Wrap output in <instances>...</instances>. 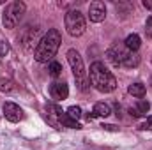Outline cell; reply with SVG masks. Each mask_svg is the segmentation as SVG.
Wrapping results in <instances>:
<instances>
[{"mask_svg":"<svg viewBox=\"0 0 152 150\" xmlns=\"http://www.w3.org/2000/svg\"><path fill=\"white\" fill-rule=\"evenodd\" d=\"M60 42H62L60 32L57 28H50L42 37L39 39V44L36 46V51H34V58L39 64L53 62V57L57 55V51L60 48Z\"/></svg>","mask_w":152,"mask_h":150,"instance_id":"6da1fadb","label":"cell"},{"mask_svg":"<svg viewBox=\"0 0 152 150\" xmlns=\"http://www.w3.org/2000/svg\"><path fill=\"white\" fill-rule=\"evenodd\" d=\"M88 81L90 85L101 92V94H110L117 88V79L115 76L106 69V66L103 62H94L90 66V71H88Z\"/></svg>","mask_w":152,"mask_h":150,"instance_id":"7a4b0ae2","label":"cell"},{"mask_svg":"<svg viewBox=\"0 0 152 150\" xmlns=\"http://www.w3.org/2000/svg\"><path fill=\"white\" fill-rule=\"evenodd\" d=\"M66 57H67V62H69V66L73 69V76H75V79H76L78 88L81 92H87L88 90V78H87V71H85L81 55L76 51L75 48H71V50H67Z\"/></svg>","mask_w":152,"mask_h":150,"instance_id":"3957f363","label":"cell"},{"mask_svg":"<svg viewBox=\"0 0 152 150\" xmlns=\"http://www.w3.org/2000/svg\"><path fill=\"white\" fill-rule=\"evenodd\" d=\"M25 11H27V5H25L23 2H20V0L11 2V4L5 7L4 16H2L4 27H5V28H16L18 23H20V20H21V16L25 14Z\"/></svg>","mask_w":152,"mask_h":150,"instance_id":"277c9868","label":"cell"},{"mask_svg":"<svg viewBox=\"0 0 152 150\" xmlns=\"http://www.w3.org/2000/svg\"><path fill=\"white\" fill-rule=\"evenodd\" d=\"M64 23H66V30H67V34L69 36H73V37H80V36H83V32H85V18H83V14L75 9V11H69L67 14H66V18H64Z\"/></svg>","mask_w":152,"mask_h":150,"instance_id":"5b68a950","label":"cell"},{"mask_svg":"<svg viewBox=\"0 0 152 150\" xmlns=\"http://www.w3.org/2000/svg\"><path fill=\"white\" fill-rule=\"evenodd\" d=\"M127 53H129V50L124 46V42H122V44H120V42H115L113 46H110V48L106 50V58L110 60V64H112L113 67H120V66L124 64Z\"/></svg>","mask_w":152,"mask_h":150,"instance_id":"8992f818","label":"cell"},{"mask_svg":"<svg viewBox=\"0 0 152 150\" xmlns=\"http://www.w3.org/2000/svg\"><path fill=\"white\" fill-rule=\"evenodd\" d=\"M44 111H46V122H48L51 127L62 129V117H64V111H62L57 104L48 103V104L44 106Z\"/></svg>","mask_w":152,"mask_h":150,"instance_id":"52a82bcc","label":"cell"},{"mask_svg":"<svg viewBox=\"0 0 152 150\" xmlns=\"http://www.w3.org/2000/svg\"><path fill=\"white\" fill-rule=\"evenodd\" d=\"M88 18H90L92 23H101L106 18V5L103 2H99V0L92 2L88 5Z\"/></svg>","mask_w":152,"mask_h":150,"instance_id":"ba28073f","label":"cell"},{"mask_svg":"<svg viewBox=\"0 0 152 150\" xmlns=\"http://www.w3.org/2000/svg\"><path fill=\"white\" fill-rule=\"evenodd\" d=\"M4 117H5L9 122L16 124V122H21V120L25 118V113H23V110H21L18 104H14V103H5V104H4Z\"/></svg>","mask_w":152,"mask_h":150,"instance_id":"9c48e42d","label":"cell"},{"mask_svg":"<svg viewBox=\"0 0 152 150\" xmlns=\"http://www.w3.org/2000/svg\"><path fill=\"white\" fill-rule=\"evenodd\" d=\"M50 95H51V99H55V101H64V99H67V95H69V87H67V83H64V81H55V83H51V85H50Z\"/></svg>","mask_w":152,"mask_h":150,"instance_id":"30bf717a","label":"cell"},{"mask_svg":"<svg viewBox=\"0 0 152 150\" xmlns=\"http://www.w3.org/2000/svg\"><path fill=\"white\" fill-rule=\"evenodd\" d=\"M25 32H27L28 36L21 34V36H20V41H21L23 48H25L27 51H30V50H32V46H34L36 42L39 44V41H37V30H32V27H27V28H25Z\"/></svg>","mask_w":152,"mask_h":150,"instance_id":"8fae6325","label":"cell"},{"mask_svg":"<svg viewBox=\"0 0 152 150\" xmlns=\"http://www.w3.org/2000/svg\"><path fill=\"white\" fill-rule=\"evenodd\" d=\"M149 110H151L149 101H145V99H138V101H136V104L129 108V113H131V117L138 118V117H145V115L149 113Z\"/></svg>","mask_w":152,"mask_h":150,"instance_id":"7c38bea8","label":"cell"},{"mask_svg":"<svg viewBox=\"0 0 152 150\" xmlns=\"http://www.w3.org/2000/svg\"><path fill=\"white\" fill-rule=\"evenodd\" d=\"M112 115V108H110V104H106V103H97L96 106H94V110H92V117L96 118V117H101V118H106V117H110Z\"/></svg>","mask_w":152,"mask_h":150,"instance_id":"4fadbf2b","label":"cell"},{"mask_svg":"<svg viewBox=\"0 0 152 150\" xmlns=\"http://www.w3.org/2000/svg\"><path fill=\"white\" fill-rule=\"evenodd\" d=\"M140 44H142V39L138 34H129L126 41H124V46L129 50V51H138V48H140Z\"/></svg>","mask_w":152,"mask_h":150,"instance_id":"5bb4252c","label":"cell"},{"mask_svg":"<svg viewBox=\"0 0 152 150\" xmlns=\"http://www.w3.org/2000/svg\"><path fill=\"white\" fill-rule=\"evenodd\" d=\"M140 60H142V57L138 55V51H129L122 66L127 67V69H133V67H138L140 66Z\"/></svg>","mask_w":152,"mask_h":150,"instance_id":"9a60e30c","label":"cell"},{"mask_svg":"<svg viewBox=\"0 0 152 150\" xmlns=\"http://www.w3.org/2000/svg\"><path fill=\"white\" fill-rule=\"evenodd\" d=\"M145 85L143 83H140V81H136V83H131L129 87H127V92L131 94V95H134V97H143L145 95Z\"/></svg>","mask_w":152,"mask_h":150,"instance_id":"2e32d148","label":"cell"},{"mask_svg":"<svg viewBox=\"0 0 152 150\" xmlns=\"http://www.w3.org/2000/svg\"><path fill=\"white\" fill-rule=\"evenodd\" d=\"M48 71H50V76H53V78H58V76L62 74V64L60 62H50V66H48Z\"/></svg>","mask_w":152,"mask_h":150,"instance_id":"e0dca14e","label":"cell"},{"mask_svg":"<svg viewBox=\"0 0 152 150\" xmlns=\"http://www.w3.org/2000/svg\"><path fill=\"white\" fill-rule=\"evenodd\" d=\"M62 127H69V129H81L80 122H78V120H73V118H69L66 113H64V117H62Z\"/></svg>","mask_w":152,"mask_h":150,"instance_id":"ac0fdd59","label":"cell"},{"mask_svg":"<svg viewBox=\"0 0 152 150\" xmlns=\"http://www.w3.org/2000/svg\"><path fill=\"white\" fill-rule=\"evenodd\" d=\"M66 115H67L69 118H73V120H78V118L81 117V108H80V106H69V108L66 110Z\"/></svg>","mask_w":152,"mask_h":150,"instance_id":"d6986e66","label":"cell"},{"mask_svg":"<svg viewBox=\"0 0 152 150\" xmlns=\"http://www.w3.org/2000/svg\"><path fill=\"white\" fill-rule=\"evenodd\" d=\"M11 88H12V81L11 79H2L0 81V92H11Z\"/></svg>","mask_w":152,"mask_h":150,"instance_id":"ffe728a7","label":"cell"},{"mask_svg":"<svg viewBox=\"0 0 152 150\" xmlns=\"http://www.w3.org/2000/svg\"><path fill=\"white\" fill-rule=\"evenodd\" d=\"M9 50H11L9 42H5V41H0V58H2V57H5V55L9 53Z\"/></svg>","mask_w":152,"mask_h":150,"instance_id":"44dd1931","label":"cell"},{"mask_svg":"<svg viewBox=\"0 0 152 150\" xmlns=\"http://www.w3.org/2000/svg\"><path fill=\"white\" fill-rule=\"evenodd\" d=\"M145 34H147V37L152 39V16L151 18H147V23H145Z\"/></svg>","mask_w":152,"mask_h":150,"instance_id":"7402d4cb","label":"cell"},{"mask_svg":"<svg viewBox=\"0 0 152 150\" xmlns=\"http://www.w3.org/2000/svg\"><path fill=\"white\" fill-rule=\"evenodd\" d=\"M140 129H143V131H152V117H149V118L140 125Z\"/></svg>","mask_w":152,"mask_h":150,"instance_id":"603a6c76","label":"cell"},{"mask_svg":"<svg viewBox=\"0 0 152 150\" xmlns=\"http://www.w3.org/2000/svg\"><path fill=\"white\" fill-rule=\"evenodd\" d=\"M143 7L149 9V11H152V0H143Z\"/></svg>","mask_w":152,"mask_h":150,"instance_id":"cb8c5ba5","label":"cell"},{"mask_svg":"<svg viewBox=\"0 0 152 150\" xmlns=\"http://www.w3.org/2000/svg\"><path fill=\"white\" fill-rule=\"evenodd\" d=\"M104 129H108V131H118V127L117 125H112V124H106V125H103Z\"/></svg>","mask_w":152,"mask_h":150,"instance_id":"d4e9b609","label":"cell"},{"mask_svg":"<svg viewBox=\"0 0 152 150\" xmlns=\"http://www.w3.org/2000/svg\"><path fill=\"white\" fill-rule=\"evenodd\" d=\"M151 87H152V78H151Z\"/></svg>","mask_w":152,"mask_h":150,"instance_id":"484cf974","label":"cell"},{"mask_svg":"<svg viewBox=\"0 0 152 150\" xmlns=\"http://www.w3.org/2000/svg\"><path fill=\"white\" fill-rule=\"evenodd\" d=\"M0 62H2V58H0Z\"/></svg>","mask_w":152,"mask_h":150,"instance_id":"4316f807","label":"cell"}]
</instances>
